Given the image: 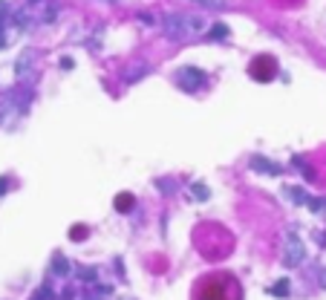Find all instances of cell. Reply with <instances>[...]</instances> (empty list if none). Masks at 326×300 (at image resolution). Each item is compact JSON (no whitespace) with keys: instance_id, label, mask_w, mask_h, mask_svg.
Returning a JSON list of instances; mask_svg holds the SVG:
<instances>
[{"instance_id":"cell-1","label":"cell","mask_w":326,"mask_h":300,"mask_svg":"<svg viewBox=\"0 0 326 300\" xmlns=\"http://www.w3.org/2000/svg\"><path fill=\"white\" fill-rule=\"evenodd\" d=\"M191 300H246L243 283L234 272L217 268V272L199 274L191 286Z\"/></svg>"},{"instance_id":"cell-2","label":"cell","mask_w":326,"mask_h":300,"mask_svg":"<svg viewBox=\"0 0 326 300\" xmlns=\"http://www.w3.org/2000/svg\"><path fill=\"white\" fill-rule=\"evenodd\" d=\"M165 29H168L173 38L188 35L191 29H202V20L199 18H182V15H168L165 18Z\"/></svg>"},{"instance_id":"cell-3","label":"cell","mask_w":326,"mask_h":300,"mask_svg":"<svg viewBox=\"0 0 326 300\" xmlns=\"http://www.w3.org/2000/svg\"><path fill=\"white\" fill-rule=\"evenodd\" d=\"M274 72H277V64H274L269 55H263V58H257V61L251 64V75H254L257 81H272Z\"/></svg>"},{"instance_id":"cell-4","label":"cell","mask_w":326,"mask_h":300,"mask_svg":"<svg viewBox=\"0 0 326 300\" xmlns=\"http://www.w3.org/2000/svg\"><path fill=\"white\" fill-rule=\"evenodd\" d=\"M176 78H179V84H182L185 89H196V87H202L205 72H199V70H194V67H191V70H179Z\"/></svg>"},{"instance_id":"cell-5","label":"cell","mask_w":326,"mask_h":300,"mask_svg":"<svg viewBox=\"0 0 326 300\" xmlns=\"http://www.w3.org/2000/svg\"><path fill=\"white\" fill-rule=\"evenodd\" d=\"M289 254H286V263L289 265H294V263H300V260H303V248H300V243H298V237H294V234H291L289 237Z\"/></svg>"},{"instance_id":"cell-6","label":"cell","mask_w":326,"mask_h":300,"mask_svg":"<svg viewBox=\"0 0 326 300\" xmlns=\"http://www.w3.org/2000/svg\"><path fill=\"white\" fill-rule=\"evenodd\" d=\"M251 168H263V170H269V173H280V168L277 165H272V162H265V159H251Z\"/></svg>"},{"instance_id":"cell-7","label":"cell","mask_w":326,"mask_h":300,"mask_svg":"<svg viewBox=\"0 0 326 300\" xmlns=\"http://www.w3.org/2000/svg\"><path fill=\"white\" fill-rule=\"evenodd\" d=\"M115 208H118V211H130V208H133V196L130 194H122L118 199H115Z\"/></svg>"},{"instance_id":"cell-8","label":"cell","mask_w":326,"mask_h":300,"mask_svg":"<svg viewBox=\"0 0 326 300\" xmlns=\"http://www.w3.org/2000/svg\"><path fill=\"white\" fill-rule=\"evenodd\" d=\"M272 294H277V297H286L289 294V280H280L272 286Z\"/></svg>"},{"instance_id":"cell-9","label":"cell","mask_w":326,"mask_h":300,"mask_svg":"<svg viewBox=\"0 0 326 300\" xmlns=\"http://www.w3.org/2000/svg\"><path fill=\"white\" fill-rule=\"evenodd\" d=\"M194 3H199V6H205V9H222V6H225L222 0H194Z\"/></svg>"},{"instance_id":"cell-10","label":"cell","mask_w":326,"mask_h":300,"mask_svg":"<svg viewBox=\"0 0 326 300\" xmlns=\"http://www.w3.org/2000/svg\"><path fill=\"white\" fill-rule=\"evenodd\" d=\"M225 35H228V29L225 26H214L211 29V38H225Z\"/></svg>"},{"instance_id":"cell-11","label":"cell","mask_w":326,"mask_h":300,"mask_svg":"<svg viewBox=\"0 0 326 300\" xmlns=\"http://www.w3.org/2000/svg\"><path fill=\"white\" fill-rule=\"evenodd\" d=\"M194 191L199 194V199H208V196H205V188H202V185H194Z\"/></svg>"},{"instance_id":"cell-12","label":"cell","mask_w":326,"mask_h":300,"mask_svg":"<svg viewBox=\"0 0 326 300\" xmlns=\"http://www.w3.org/2000/svg\"><path fill=\"white\" fill-rule=\"evenodd\" d=\"M0 191H6V182H3V179H0Z\"/></svg>"},{"instance_id":"cell-13","label":"cell","mask_w":326,"mask_h":300,"mask_svg":"<svg viewBox=\"0 0 326 300\" xmlns=\"http://www.w3.org/2000/svg\"><path fill=\"white\" fill-rule=\"evenodd\" d=\"M320 277H323V283H326V272H323V274H320Z\"/></svg>"},{"instance_id":"cell-14","label":"cell","mask_w":326,"mask_h":300,"mask_svg":"<svg viewBox=\"0 0 326 300\" xmlns=\"http://www.w3.org/2000/svg\"><path fill=\"white\" fill-rule=\"evenodd\" d=\"M64 300H70V297H64Z\"/></svg>"}]
</instances>
